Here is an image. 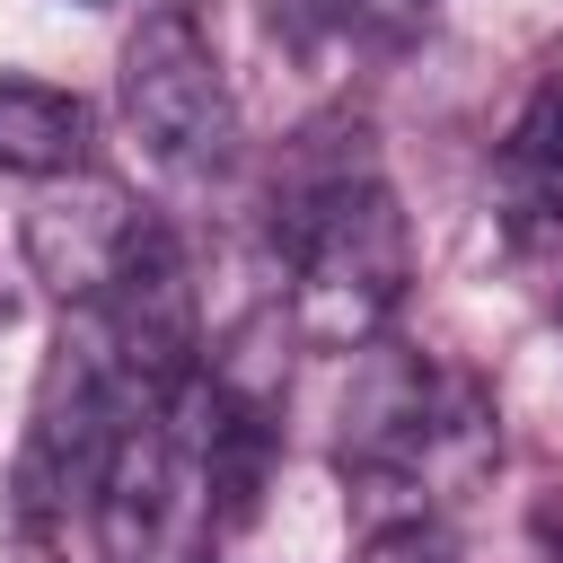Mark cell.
Wrapping results in <instances>:
<instances>
[{"mask_svg":"<svg viewBox=\"0 0 563 563\" xmlns=\"http://www.w3.org/2000/svg\"><path fill=\"white\" fill-rule=\"evenodd\" d=\"M405 282H413V229H405L387 176L343 167L290 202V317L308 343H325V352L378 343Z\"/></svg>","mask_w":563,"mask_h":563,"instance_id":"1","label":"cell"},{"mask_svg":"<svg viewBox=\"0 0 563 563\" xmlns=\"http://www.w3.org/2000/svg\"><path fill=\"white\" fill-rule=\"evenodd\" d=\"M141 413L132 378L114 369L97 317L79 308L44 361V387H35V422H26V457H18V501L44 519L62 501H97V475L123 440V422Z\"/></svg>","mask_w":563,"mask_h":563,"instance_id":"2","label":"cell"},{"mask_svg":"<svg viewBox=\"0 0 563 563\" xmlns=\"http://www.w3.org/2000/svg\"><path fill=\"white\" fill-rule=\"evenodd\" d=\"M123 114L141 132V150L176 176H211L238 141V97L229 70L211 53V35L185 9H150L123 35Z\"/></svg>","mask_w":563,"mask_h":563,"instance_id":"3","label":"cell"},{"mask_svg":"<svg viewBox=\"0 0 563 563\" xmlns=\"http://www.w3.org/2000/svg\"><path fill=\"white\" fill-rule=\"evenodd\" d=\"M88 317H97V334H106V352H114V369L132 378L141 405L167 396V387H185V378L202 369V308H194L185 246H176L167 229H150V220H141L132 255L114 264V282L88 299Z\"/></svg>","mask_w":563,"mask_h":563,"instance_id":"4","label":"cell"},{"mask_svg":"<svg viewBox=\"0 0 563 563\" xmlns=\"http://www.w3.org/2000/svg\"><path fill=\"white\" fill-rule=\"evenodd\" d=\"M132 238H141V211H132L123 194H106V185H88V194H44V202L26 211V255H35V273H44L62 299H79V308L114 282V264L132 255Z\"/></svg>","mask_w":563,"mask_h":563,"instance_id":"5","label":"cell"},{"mask_svg":"<svg viewBox=\"0 0 563 563\" xmlns=\"http://www.w3.org/2000/svg\"><path fill=\"white\" fill-rule=\"evenodd\" d=\"M88 158V106L53 79H9L0 70V176H79Z\"/></svg>","mask_w":563,"mask_h":563,"instance_id":"6","label":"cell"},{"mask_svg":"<svg viewBox=\"0 0 563 563\" xmlns=\"http://www.w3.org/2000/svg\"><path fill=\"white\" fill-rule=\"evenodd\" d=\"M501 167H510V185H519V202H528V211L563 220V70H554V79L528 97V114L510 123Z\"/></svg>","mask_w":563,"mask_h":563,"instance_id":"7","label":"cell"}]
</instances>
